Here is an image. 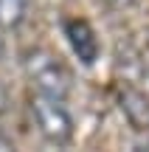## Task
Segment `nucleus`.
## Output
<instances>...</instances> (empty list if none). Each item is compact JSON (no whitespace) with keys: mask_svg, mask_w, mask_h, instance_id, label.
<instances>
[{"mask_svg":"<svg viewBox=\"0 0 149 152\" xmlns=\"http://www.w3.org/2000/svg\"><path fill=\"white\" fill-rule=\"evenodd\" d=\"M23 71H25L37 96L65 102L73 87V76L68 71V65L48 48H28L23 54Z\"/></svg>","mask_w":149,"mask_h":152,"instance_id":"obj_1","label":"nucleus"},{"mask_svg":"<svg viewBox=\"0 0 149 152\" xmlns=\"http://www.w3.org/2000/svg\"><path fill=\"white\" fill-rule=\"evenodd\" d=\"M28 110L37 132L54 147H68L73 138V115L65 107V102L59 99H48V96H37L31 93L28 99Z\"/></svg>","mask_w":149,"mask_h":152,"instance_id":"obj_2","label":"nucleus"},{"mask_svg":"<svg viewBox=\"0 0 149 152\" xmlns=\"http://www.w3.org/2000/svg\"><path fill=\"white\" fill-rule=\"evenodd\" d=\"M62 28H65V37L71 42L73 54L79 56V62L82 65H93L99 59V37H96L93 26L87 20H79V17H68L62 23Z\"/></svg>","mask_w":149,"mask_h":152,"instance_id":"obj_3","label":"nucleus"},{"mask_svg":"<svg viewBox=\"0 0 149 152\" xmlns=\"http://www.w3.org/2000/svg\"><path fill=\"white\" fill-rule=\"evenodd\" d=\"M28 0H0V28H17L25 20Z\"/></svg>","mask_w":149,"mask_h":152,"instance_id":"obj_4","label":"nucleus"},{"mask_svg":"<svg viewBox=\"0 0 149 152\" xmlns=\"http://www.w3.org/2000/svg\"><path fill=\"white\" fill-rule=\"evenodd\" d=\"M0 152H14V147H11V141L0 132Z\"/></svg>","mask_w":149,"mask_h":152,"instance_id":"obj_5","label":"nucleus"},{"mask_svg":"<svg viewBox=\"0 0 149 152\" xmlns=\"http://www.w3.org/2000/svg\"><path fill=\"white\" fill-rule=\"evenodd\" d=\"M107 6H113V9H124V6H129L132 0H104Z\"/></svg>","mask_w":149,"mask_h":152,"instance_id":"obj_6","label":"nucleus"},{"mask_svg":"<svg viewBox=\"0 0 149 152\" xmlns=\"http://www.w3.org/2000/svg\"><path fill=\"white\" fill-rule=\"evenodd\" d=\"M3 110H6V93L0 90V113H3Z\"/></svg>","mask_w":149,"mask_h":152,"instance_id":"obj_7","label":"nucleus"}]
</instances>
